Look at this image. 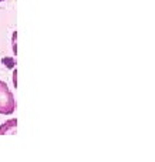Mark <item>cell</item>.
Wrapping results in <instances>:
<instances>
[{"label":"cell","instance_id":"obj_2","mask_svg":"<svg viewBox=\"0 0 155 162\" xmlns=\"http://www.w3.org/2000/svg\"><path fill=\"white\" fill-rule=\"evenodd\" d=\"M16 127H17V119L11 118L7 122H4L2 127H0V135L3 134H16Z\"/></svg>","mask_w":155,"mask_h":162},{"label":"cell","instance_id":"obj_1","mask_svg":"<svg viewBox=\"0 0 155 162\" xmlns=\"http://www.w3.org/2000/svg\"><path fill=\"white\" fill-rule=\"evenodd\" d=\"M16 111V100L4 81L0 80V114L11 115Z\"/></svg>","mask_w":155,"mask_h":162}]
</instances>
